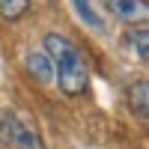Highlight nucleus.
I'll return each mask as SVG.
<instances>
[{
    "label": "nucleus",
    "instance_id": "f257e3e1",
    "mask_svg": "<svg viewBox=\"0 0 149 149\" xmlns=\"http://www.w3.org/2000/svg\"><path fill=\"white\" fill-rule=\"evenodd\" d=\"M42 45H45L42 51L48 54V60L54 66L60 90L66 95H81L90 86V66H86L81 48L63 33H48L42 39Z\"/></svg>",
    "mask_w": 149,
    "mask_h": 149
},
{
    "label": "nucleus",
    "instance_id": "f03ea898",
    "mask_svg": "<svg viewBox=\"0 0 149 149\" xmlns=\"http://www.w3.org/2000/svg\"><path fill=\"white\" fill-rule=\"evenodd\" d=\"M0 143L6 149H48L39 131L18 110H0Z\"/></svg>",
    "mask_w": 149,
    "mask_h": 149
},
{
    "label": "nucleus",
    "instance_id": "7ed1b4c3",
    "mask_svg": "<svg viewBox=\"0 0 149 149\" xmlns=\"http://www.w3.org/2000/svg\"><path fill=\"white\" fill-rule=\"evenodd\" d=\"M110 18H116L131 27H146L149 24V0H102Z\"/></svg>",
    "mask_w": 149,
    "mask_h": 149
},
{
    "label": "nucleus",
    "instance_id": "20e7f679",
    "mask_svg": "<svg viewBox=\"0 0 149 149\" xmlns=\"http://www.w3.org/2000/svg\"><path fill=\"white\" fill-rule=\"evenodd\" d=\"M125 98H128V107L134 110V113H137L140 119H146V122H149V78L134 81V84L128 86Z\"/></svg>",
    "mask_w": 149,
    "mask_h": 149
},
{
    "label": "nucleus",
    "instance_id": "39448f33",
    "mask_svg": "<svg viewBox=\"0 0 149 149\" xmlns=\"http://www.w3.org/2000/svg\"><path fill=\"white\" fill-rule=\"evenodd\" d=\"M125 42H128V48L143 60V63H149V24L146 27H131L125 33Z\"/></svg>",
    "mask_w": 149,
    "mask_h": 149
},
{
    "label": "nucleus",
    "instance_id": "423d86ee",
    "mask_svg": "<svg viewBox=\"0 0 149 149\" xmlns=\"http://www.w3.org/2000/svg\"><path fill=\"white\" fill-rule=\"evenodd\" d=\"M27 69H30L33 78H36V81H42V84H48V81L54 78V66H51V60H48L45 51L30 54V57H27Z\"/></svg>",
    "mask_w": 149,
    "mask_h": 149
},
{
    "label": "nucleus",
    "instance_id": "0eeeda50",
    "mask_svg": "<svg viewBox=\"0 0 149 149\" xmlns=\"http://www.w3.org/2000/svg\"><path fill=\"white\" fill-rule=\"evenodd\" d=\"M72 9H74V15H78L90 30H104V21L98 18V12L93 9V0H69Z\"/></svg>",
    "mask_w": 149,
    "mask_h": 149
},
{
    "label": "nucleus",
    "instance_id": "6e6552de",
    "mask_svg": "<svg viewBox=\"0 0 149 149\" xmlns=\"http://www.w3.org/2000/svg\"><path fill=\"white\" fill-rule=\"evenodd\" d=\"M27 9H30V0H0V18L6 21H18Z\"/></svg>",
    "mask_w": 149,
    "mask_h": 149
}]
</instances>
